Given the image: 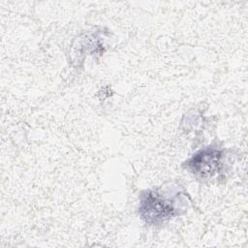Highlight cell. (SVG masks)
<instances>
[{"label": "cell", "mask_w": 248, "mask_h": 248, "mask_svg": "<svg viewBox=\"0 0 248 248\" xmlns=\"http://www.w3.org/2000/svg\"><path fill=\"white\" fill-rule=\"evenodd\" d=\"M188 194L180 187L145 190L140 194L139 213L150 226L163 225L183 214L189 205Z\"/></svg>", "instance_id": "obj_1"}, {"label": "cell", "mask_w": 248, "mask_h": 248, "mask_svg": "<svg viewBox=\"0 0 248 248\" xmlns=\"http://www.w3.org/2000/svg\"><path fill=\"white\" fill-rule=\"evenodd\" d=\"M224 164L225 150L208 145L196 151L184 166L197 178L209 179L222 171Z\"/></svg>", "instance_id": "obj_2"}]
</instances>
